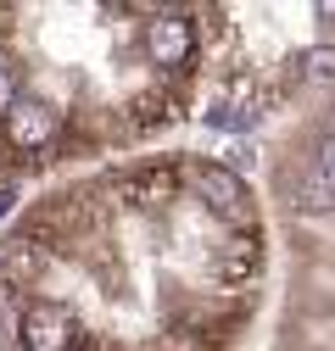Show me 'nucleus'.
Returning a JSON list of instances; mask_svg holds the SVG:
<instances>
[{
    "mask_svg": "<svg viewBox=\"0 0 335 351\" xmlns=\"http://www.w3.org/2000/svg\"><path fill=\"white\" fill-rule=\"evenodd\" d=\"M313 173H324V179H335V128H324V134L313 140Z\"/></svg>",
    "mask_w": 335,
    "mask_h": 351,
    "instance_id": "7ed1b4c3",
    "label": "nucleus"
},
{
    "mask_svg": "<svg viewBox=\"0 0 335 351\" xmlns=\"http://www.w3.org/2000/svg\"><path fill=\"white\" fill-rule=\"evenodd\" d=\"M279 195H285V206L297 217H330L335 212V184L324 179V173H313V167L279 173Z\"/></svg>",
    "mask_w": 335,
    "mask_h": 351,
    "instance_id": "f03ea898",
    "label": "nucleus"
},
{
    "mask_svg": "<svg viewBox=\"0 0 335 351\" xmlns=\"http://www.w3.org/2000/svg\"><path fill=\"white\" fill-rule=\"evenodd\" d=\"M190 179H196V195L213 206V217H224L235 229H257V201H251V190H246V179L235 167L190 156Z\"/></svg>",
    "mask_w": 335,
    "mask_h": 351,
    "instance_id": "f257e3e1",
    "label": "nucleus"
},
{
    "mask_svg": "<svg viewBox=\"0 0 335 351\" xmlns=\"http://www.w3.org/2000/svg\"><path fill=\"white\" fill-rule=\"evenodd\" d=\"M6 206H12V190H0V212H6Z\"/></svg>",
    "mask_w": 335,
    "mask_h": 351,
    "instance_id": "20e7f679",
    "label": "nucleus"
}]
</instances>
